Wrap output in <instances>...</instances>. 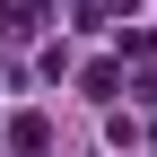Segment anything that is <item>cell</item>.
<instances>
[{
    "instance_id": "cell-1",
    "label": "cell",
    "mask_w": 157,
    "mask_h": 157,
    "mask_svg": "<svg viewBox=\"0 0 157 157\" xmlns=\"http://www.w3.org/2000/svg\"><path fill=\"white\" fill-rule=\"evenodd\" d=\"M9 148L44 157V148H52V122H44V113H17V122H9Z\"/></svg>"
},
{
    "instance_id": "cell-2",
    "label": "cell",
    "mask_w": 157,
    "mask_h": 157,
    "mask_svg": "<svg viewBox=\"0 0 157 157\" xmlns=\"http://www.w3.org/2000/svg\"><path fill=\"white\" fill-rule=\"evenodd\" d=\"M78 87H87V96H113V87H122V70H113V61H87V70H78Z\"/></svg>"
}]
</instances>
